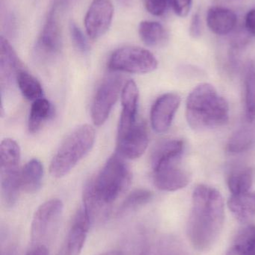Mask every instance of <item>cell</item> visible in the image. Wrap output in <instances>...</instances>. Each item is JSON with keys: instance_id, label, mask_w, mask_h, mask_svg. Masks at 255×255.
Here are the masks:
<instances>
[{"instance_id": "35", "label": "cell", "mask_w": 255, "mask_h": 255, "mask_svg": "<svg viewBox=\"0 0 255 255\" xmlns=\"http://www.w3.org/2000/svg\"><path fill=\"white\" fill-rule=\"evenodd\" d=\"M25 255H49V250L44 244H31Z\"/></svg>"}, {"instance_id": "7", "label": "cell", "mask_w": 255, "mask_h": 255, "mask_svg": "<svg viewBox=\"0 0 255 255\" xmlns=\"http://www.w3.org/2000/svg\"><path fill=\"white\" fill-rule=\"evenodd\" d=\"M62 202L52 199L38 207L31 223V244H44L52 239L62 215Z\"/></svg>"}, {"instance_id": "4", "label": "cell", "mask_w": 255, "mask_h": 255, "mask_svg": "<svg viewBox=\"0 0 255 255\" xmlns=\"http://www.w3.org/2000/svg\"><path fill=\"white\" fill-rule=\"evenodd\" d=\"M95 141V130L90 125L73 130L63 141L51 160L49 172L52 177L62 178L89 152Z\"/></svg>"}, {"instance_id": "32", "label": "cell", "mask_w": 255, "mask_h": 255, "mask_svg": "<svg viewBox=\"0 0 255 255\" xmlns=\"http://www.w3.org/2000/svg\"><path fill=\"white\" fill-rule=\"evenodd\" d=\"M174 10L178 16L185 17L192 8L193 0H172Z\"/></svg>"}, {"instance_id": "16", "label": "cell", "mask_w": 255, "mask_h": 255, "mask_svg": "<svg viewBox=\"0 0 255 255\" xmlns=\"http://www.w3.org/2000/svg\"><path fill=\"white\" fill-rule=\"evenodd\" d=\"M22 67L16 52L7 39L0 38V80L1 89L8 88L16 81V76Z\"/></svg>"}, {"instance_id": "17", "label": "cell", "mask_w": 255, "mask_h": 255, "mask_svg": "<svg viewBox=\"0 0 255 255\" xmlns=\"http://www.w3.org/2000/svg\"><path fill=\"white\" fill-rule=\"evenodd\" d=\"M149 238L145 228L135 226L126 233L115 255H148Z\"/></svg>"}, {"instance_id": "10", "label": "cell", "mask_w": 255, "mask_h": 255, "mask_svg": "<svg viewBox=\"0 0 255 255\" xmlns=\"http://www.w3.org/2000/svg\"><path fill=\"white\" fill-rule=\"evenodd\" d=\"M112 0H93L85 17L87 34L91 39H97L106 34L113 19Z\"/></svg>"}, {"instance_id": "27", "label": "cell", "mask_w": 255, "mask_h": 255, "mask_svg": "<svg viewBox=\"0 0 255 255\" xmlns=\"http://www.w3.org/2000/svg\"><path fill=\"white\" fill-rule=\"evenodd\" d=\"M255 141V130L251 128H242L231 136L227 144L228 151L232 154L244 152L253 146Z\"/></svg>"}, {"instance_id": "13", "label": "cell", "mask_w": 255, "mask_h": 255, "mask_svg": "<svg viewBox=\"0 0 255 255\" xmlns=\"http://www.w3.org/2000/svg\"><path fill=\"white\" fill-rule=\"evenodd\" d=\"M181 97L175 93L163 94L156 100L151 111V122L157 133L167 131L181 105Z\"/></svg>"}, {"instance_id": "23", "label": "cell", "mask_w": 255, "mask_h": 255, "mask_svg": "<svg viewBox=\"0 0 255 255\" xmlns=\"http://www.w3.org/2000/svg\"><path fill=\"white\" fill-rule=\"evenodd\" d=\"M139 35L147 46H162L168 39V34L164 27L155 21H142L139 25Z\"/></svg>"}, {"instance_id": "8", "label": "cell", "mask_w": 255, "mask_h": 255, "mask_svg": "<svg viewBox=\"0 0 255 255\" xmlns=\"http://www.w3.org/2000/svg\"><path fill=\"white\" fill-rule=\"evenodd\" d=\"M124 86V79L119 75L109 76L102 82L91 106V118L94 125L100 127L106 123Z\"/></svg>"}, {"instance_id": "22", "label": "cell", "mask_w": 255, "mask_h": 255, "mask_svg": "<svg viewBox=\"0 0 255 255\" xmlns=\"http://www.w3.org/2000/svg\"><path fill=\"white\" fill-rule=\"evenodd\" d=\"M52 112V104L46 99H39L33 102L28 117V130L32 133L38 132L51 118Z\"/></svg>"}, {"instance_id": "6", "label": "cell", "mask_w": 255, "mask_h": 255, "mask_svg": "<svg viewBox=\"0 0 255 255\" xmlns=\"http://www.w3.org/2000/svg\"><path fill=\"white\" fill-rule=\"evenodd\" d=\"M158 61L150 51L138 46L117 49L109 61V70L115 72L144 74L157 68Z\"/></svg>"}, {"instance_id": "19", "label": "cell", "mask_w": 255, "mask_h": 255, "mask_svg": "<svg viewBox=\"0 0 255 255\" xmlns=\"http://www.w3.org/2000/svg\"><path fill=\"white\" fill-rule=\"evenodd\" d=\"M237 22L238 16L230 9L214 6L208 10L207 23L210 29L217 35H226L232 32Z\"/></svg>"}, {"instance_id": "14", "label": "cell", "mask_w": 255, "mask_h": 255, "mask_svg": "<svg viewBox=\"0 0 255 255\" xmlns=\"http://www.w3.org/2000/svg\"><path fill=\"white\" fill-rule=\"evenodd\" d=\"M153 182L159 190L177 191L190 184V175L187 171L180 167L177 162L153 171Z\"/></svg>"}, {"instance_id": "18", "label": "cell", "mask_w": 255, "mask_h": 255, "mask_svg": "<svg viewBox=\"0 0 255 255\" xmlns=\"http://www.w3.org/2000/svg\"><path fill=\"white\" fill-rule=\"evenodd\" d=\"M184 148V142L180 139H169L159 143L151 154L153 171L178 162L182 155Z\"/></svg>"}, {"instance_id": "12", "label": "cell", "mask_w": 255, "mask_h": 255, "mask_svg": "<svg viewBox=\"0 0 255 255\" xmlns=\"http://www.w3.org/2000/svg\"><path fill=\"white\" fill-rule=\"evenodd\" d=\"M91 224L83 208L73 217L64 242L56 255H79L88 236Z\"/></svg>"}, {"instance_id": "30", "label": "cell", "mask_w": 255, "mask_h": 255, "mask_svg": "<svg viewBox=\"0 0 255 255\" xmlns=\"http://www.w3.org/2000/svg\"><path fill=\"white\" fill-rule=\"evenodd\" d=\"M70 33L72 41L76 49L82 53L88 52L89 49L88 41L80 28L74 22H72L70 23Z\"/></svg>"}, {"instance_id": "3", "label": "cell", "mask_w": 255, "mask_h": 255, "mask_svg": "<svg viewBox=\"0 0 255 255\" xmlns=\"http://www.w3.org/2000/svg\"><path fill=\"white\" fill-rule=\"evenodd\" d=\"M186 117L193 130L223 127L229 120V103L211 84H201L188 96Z\"/></svg>"}, {"instance_id": "11", "label": "cell", "mask_w": 255, "mask_h": 255, "mask_svg": "<svg viewBox=\"0 0 255 255\" xmlns=\"http://www.w3.org/2000/svg\"><path fill=\"white\" fill-rule=\"evenodd\" d=\"M148 142V127L145 123H139L124 134L118 136L117 154L124 159L139 158L146 151Z\"/></svg>"}, {"instance_id": "24", "label": "cell", "mask_w": 255, "mask_h": 255, "mask_svg": "<svg viewBox=\"0 0 255 255\" xmlns=\"http://www.w3.org/2000/svg\"><path fill=\"white\" fill-rule=\"evenodd\" d=\"M16 83L24 98L28 101H35L43 98V91L40 82L26 70H19L16 76Z\"/></svg>"}, {"instance_id": "25", "label": "cell", "mask_w": 255, "mask_h": 255, "mask_svg": "<svg viewBox=\"0 0 255 255\" xmlns=\"http://www.w3.org/2000/svg\"><path fill=\"white\" fill-rule=\"evenodd\" d=\"M153 199L152 192L145 189H139L130 193L123 201L117 211V217H123L134 212Z\"/></svg>"}, {"instance_id": "34", "label": "cell", "mask_w": 255, "mask_h": 255, "mask_svg": "<svg viewBox=\"0 0 255 255\" xmlns=\"http://www.w3.org/2000/svg\"><path fill=\"white\" fill-rule=\"evenodd\" d=\"M246 28L247 31L255 37V8L250 10L246 16Z\"/></svg>"}, {"instance_id": "1", "label": "cell", "mask_w": 255, "mask_h": 255, "mask_svg": "<svg viewBox=\"0 0 255 255\" xmlns=\"http://www.w3.org/2000/svg\"><path fill=\"white\" fill-rule=\"evenodd\" d=\"M132 172L124 157H109L100 173L84 187L82 201L91 226L105 220L112 204L130 187Z\"/></svg>"}, {"instance_id": "15", "label": "cell", "mask_w": 255, "mask_h": 255, "mask_svg": "<svg viewBox=\"0 0 255 255\" xmlns=\"http://www.w3.org/2000/svg\"><path fill=\"white\" fill-rule=\"evenodd\" d=\"M139 103V90L133 81H128L121 92L122 112L118 124V136L124 134L132 128L136 123Z\"/></svg>"}, {"instance_id": "37", "label": "cell", "mask_w": 255, "mask_h": 255, "mask_svg": "<svg viewBox=\"0 0 255 255\" xmlns=\"http://www.w3.org/2000/svg\"><path fill=\"white\" fill-rule=\"evenodd\" d=\"M226 255H245V254L239 247L233 245L229 249Z\"/></svg>"}, {"instance_id": "2", "label": "cell", "mask_w": 255, "mask_h": 255, "mask_svg": "<svg viewBox=\"0 0 255 255\" xmlns=\"http://www.w3.org/2000/svg\"><path fill=\"white\" fill-rule=\"evenodd\" d=\"M225 205L220 191L209 186H197L193 193L187 234L195 250L212 248L223 230Z\"/></svg>"}, {"instance_id": "21", "label": "cell", "mask_w": 255, "mask_h": 255, "mask_svg": "<svg viewBox=\"0 0 255 255\" xmlns=\"http://www.w3.org/2000/svg\"><path fill=\"white\" fill-rule=\"evenodd\" d=\"M43 166L37 159H31L21 170V190L27 193H35L41 187Z\"/></svg>"}, {"instance_id": "20", "label": "cell", "mask_w": 255, "mask_h": 255, "mask_svg": "<svg viewBox=\"0 0 255 255\" xmlns=\"http://www.w3.org/2000/svg\"><path fill=\"white\" fill-rule=\"evenodd\" d=\"M228 206L240 222L249 221L255 217V192L232 195L228 201Z\"/></svg>"}, {"instance_id": "31", "label": "cell", "mask_w": 255, "mask_h": 255, "mask_svg": "<svg viewBox=\"0 0 255 255\" xmlns=\"http://www.w3.org/2000/svg\"><path fill=\"white\" fill-rule=\"evenodd\" d=\"M145 7L154 16H162L166 13L172 0H144Z\"/></svg>"}, {"instance_id": "28", "label": "cell", "mask_w": 255, "mask_h": 255, "mask_svg": "<svg viewBox=\"0 0 255 255\" xmlns=\"http://www.w3.org/2000/svg\"><path fill=\"white\" fill-rule=\"evenodd\" d=\"M246 118L250 123L255 121V67L250 64L245 77Z\"/></svg>"}, {"instance_id": "5", "label": "cell", "mask_w": 255, "mask_h": 255, "mask_svg": "<svg viewBox=\"0 0 255 255\" xmlns=\"http://www.w3.org/2000/svg\"><path fill=\"white\" fill-rule=\"evenodd\" d=\"M20 148L16 141L3 139L0 145V179L1 198L7 208H13L19 198L20 187Z\"/></svg>"}, {"instance_id": "9", "label": "cell", "mask_w": 255, "mask_h": 255, "mask_svg": "<svg viewBox=\"0 0 255 255\" xmlns=\"http://www.w3.org/2000/svg\"><path fill=\"white\" fill-rule=\"evenodd\" d=\"M57 10L51 8L41 33L34 46V55L40 62H48L59 54L61 34L56 16Z\"/></svg>"}, {"instance_id": "40", "label": "cell", "mask_w": 255, "mask_h": 255, "mask_svg": "<svg viewBox=\"0 0 255 255\" xmlns=\"http://www.w3.org/2000/svg\"><path fill=\"white\" fill-rule=\"evenodd\" d=\"M98 255H115V252H107V253H101Z\"/></svg>"}, {"instance_id": "38", "label": "cell", "mask_w": 255, "mask_h": 255, "mask_svg": "<svg viewBox=\"0 0 255 255\" xmlns=\"http://www.w3.org/2000/svg\"><path fill=\"white\" fill-rule=\"evenodd\" d=\"M119 2L121 3L123 5H129L131 2V0H118Z\"/></svg>"}, {"instance_id": "39", "label": "cell", "mask_w": 255, "mask_h": 255, "mask_svg": "<svg viewBox=\"0 0 255 255\" xmlns=\"http://www.w3.org/2000/svg\"><path fill=\"white\" fill-rule=\"evenodd\" d=\"M245 255H255V248L246 253Z\"/></svg>"}, {"instance_id": "26", "label": "cell", "mask_w": 255, "mask_h": 255, "mask_svg": "<svg viewBox=\"0 0 255 255\" xmlns=\"http://www.w3.org/2000/svg\"><path fill=\"white\" fill-rule=\"evenodd\" d=\"M253 169L250 167L241 168L232 172L228 180V185L232 195L250 191L253 184Z\"/></svg>"}, {"instance_id": "29", "label": "cell", "mask_w": 255, "mask_h": 255, "mask_svg": "<svg viewBox=\"0 0 255 255\" xmlns=\"http://www.w3.org/2000/svg\"><path fill=\"white\" fill-rule=\"evenodd\" d=\"M234 245L239 247L244 254L255 248V226L250 225L239 231L237 234Z\"/></svg>"}, {"instance_id": "33", "label": "cell", "mask_w": 255, "mask_h": 255, "mask_svg": "<svg viewBox=\"0 0 255 255\" xmlns=\"http://www.w3.org/2000/svg\"><path fill=\"white\" fill-rule=\"evenodd\" d=\"M190 34L194 38L200 37L202 34V22L199 13H196L193 16L190 27Z\"/></svg>"}, {"instance_id": "36", "label": "cell", "mask_w": 255, "mask_h": 255, "mask_svg": "<svg viewBox=\"0 0 255 255\" xmlns=\"http://www.w3.org/2000/svg\"><path fill=\"white\" fill-rule=\"evenodd\" d=\"M72 0H52V8L58 10L62 8L71 2Z\"/></svg>"}]
</instances>
